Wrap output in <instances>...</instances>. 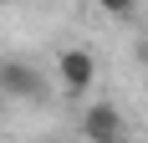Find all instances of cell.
Listing matches in <instances>:
<instances>
[{
	"label": "cell",
	"instance_id": "1",
	"mask_svg": "<svg viewBox=\"0 0 148 143\" xmlns=\"http://www.w3.org/2000/svg\"><path fill=\"white\" fill-rule=\"evenodd\" d=\"M56 77H61V92L66 97H87L92 77H97V56L87 46H66V51H56Z\"/></svg>",
	"mask_w": 148,
	"mask_h": 143
},
{
	"label": "cell",
	"instance_id": "2",
	"mask_svg": "<svg viewBox=\"0 0 148 143\" xmlns=\"http://www.w3.org/2000/svg\"><path fill=\"white\" fill-rule=\"evenodd\" d=\"M0 92H5V97H21V102H41L46 97V77L31 67V61L10 56V61H0Z\"/></svg>",
	"mask_w": 148,
	"mask_h": 143
},
{
	"label": "cell",
	"instance_id": "3",
	"mask_svg": "<svg viewBox=\"0 0 148 143\" xmlns=\"http://www.w3.org/2000/svg\"><path fill=\"white\" fill-rule=\"evenodd\" d=\"M82 133L92 143H123V113L112 102H92L87 113H82Z\"/></svg>",
	"mask_w": 148,
	"mask_h": 143
},
{
	"label": "cell",
	"instance_id": "4",
	"mask_svg": "<svg viewBox=\"0 0 148 143\" xmlns=\"http://www.w3.org/2000/svg\"><path fill=\"white\" fill-rule=\"evenodd\" d=\"M97 5H102L112 21H133V15H138V0H97Z\"/></svg>",
	"mask_w": 148,
	"mask_h": 143
}]
</instances>
